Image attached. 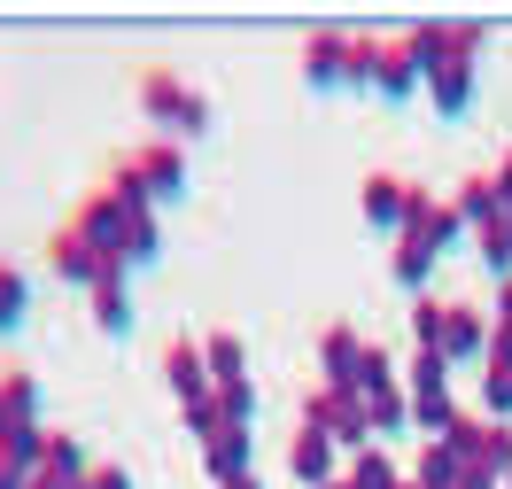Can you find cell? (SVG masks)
<instances>
[{"mask_svg":"<svg viewBox=\"0 0 512 489\" xmlns=\"http://www.w3.org/2000/svg\"><path fill=\"white\" fill-rule=\"evenodd\" d=\"M404 47H412L419 78H427V101H435L443 117H466V101H474V47H481V24L419 16L412 32H404Z\"/></svg>","mask_w":512,"mask_h":489,"instance_id":"6da1fadb","label":"cell"},{"mask_svg":"<svg viewBox=\"0 0 512 489\" xmlns=\"http://www.w3.org/2000/svg\"><path fill=\"white\" fill-rule=\"evenodd\" d=\"M450 241H458V210H450L443 195H427V187H412V210H404V233H396V257H388V272H396V288H427V272H435V257H443Z\"/></svg>","mask_w":512,"mask_h":489,"instance_id":"7a4b0ae2","label":"cell"},{"mask_svg":"<svg viewBox=\"0 0 512 489\" xmlns=\"http://www.w3.org/2000/svg\"><path fill=\"white\" fill-rule=\"evenodd\" d=\"M373 78V39L357 32H311L303 39V86L311 94H350Z\"/></svg>","mask_w":512,"mask_h":489,"instance_id":"3957f363","label":"cell"},{"mask_svg":"<svg viewBox=\"0 0 512 489\" xmlns=\"http://www.w3.org/2000/svg\"><path fill=\"white\" fill-rule=\"evenodd\" d=\"M187 427H194V443H202L210 489H218V482H233V474H249V466H256V427H233V420L218 412V396H210V404H194V412H187Z\"/></svg>","mask_w":512,"mask_h":489,"instance_id":"277c9868","label":"cell"},{"mask_svg":"<svg viewBox=\"0 0 512 489\" xmlns=\"http://www.w3.org/2000/svg\"><path fill=\"white\" fill-rule=\"evenodd\" d=\"M140 109H148L163 132H210V94L187 86L179 70H163V63L140 70Z\"/></svg>","mask_w":512,"mask_h":489,"instance_id":"5b68a950","label":"cell"},{"mask_svg":"<svg viewBox=\"0 0 512 489\" xmlns=\"http://www.w3.org/2000/svg\"><path fill=\"white\" fill-rule=\"evenodd\" d=\"M140 210H148V202H125V195H109V187H94V195L78 202V210H70V226L86 233V241H94L101 257H117L125 264V249H132V226H140ZM132 272V264H125Z\"/></svg>","mask_w":512,"mask_h":489,"instance_id":"8992f818","label":"cell"},{"mask_svg":"<svg viewBox=\"0 0 512 489\" xmlns=\"http://www.w3.org/2000/svg\"><path fill=\"white\" fill-rule=\"evenodd\" d=\"M303 427H319L326 443H342V451H373V412H365L357 389H311Z\"/></svg>","mask_w":512,"mask_h":489,"instance_id":"52a82bcc","label":"cell"},{"mask_svg":"<svg viewBox=\"0 0 512 489\" xmlns=\"http://www.w3.org/2000/svg\"><path fill=\"white\" fill-rule=\"evenodd\" d=\"M47 264H55V280H70V288H86V295H94L101 280H125V264L101 257V249H94L78 226H63L55 241H47Z\"/></svg>","mask_w":512,"mask_h":489,"instance_id":"ba28073f","label":"cell"},{"mask_svg":"<svg viewBox=\"0 0 512 489\" xmlns=\"http://www.w3.org/2000/svg\"><path fill=\"white\" fill-rule=\"evenodd\" d=\"M132 179H140L148 202H171L179 187H187V156H179L171 140H140V148H132Z\"/></svg>","mask_w":512,"mask_h":489,"instance_id":"9c48e42d","label":"cell"},{"mask_svg":"<svg viewBox=\"0 0 512 489\" xmlns=\"http://www.w3.org/2000/svg\"><path fill=\"white\" fill-rule=\"evenodd\" d=\"M381 101H412L427 78H419V63H412V47L404 39H373V78H365Z\"/></svg>","mask_w":512,"mask_h":489,"instance_id":"30bf717a","label":"cell"},{"mask_svg":"<svg viewBox=\"0 0 512 489\" xmlns=\"http://www.w3.org/2000/svg\"><path fill=\"white\" fill-rule=\"evenodd\" d=\"M365 226L373 233H404V210H412V179H396V171H365Z\"/></svg>","mask_w":512,"mask_h":489,"instance_id":"8fae6325","label":"cell"},{"mask_svg":"<svg viewBox=\"0 0 512 489\" xmlns=\"http://www.w3.org/2000/svg\"><path fill=\"white\" fill-rule=\"evenodd\" d=\"M163 381H171V396H179V404H210V396H218V381H210V365H202V342H171V350H163Z\"/></svg>","mask_w":512,"mask_h":489,"instance_id":"7c38bea8","label":"cell"},{"mask_svg":"<svg viewBox=\"0 0 512 489\" xmlns=\"http://www.w3.org/2000/svg\"><path fill=\"white\" fill-rule=\"evenodd\" d=\"M489 311H474V303H450V319H443V358L450 365H481L489 358Z\"/></svg>","mask_w":512,"mask_h":489,"instance_id":"4fadbf2b","label":"cell"},{"mask_svg":"<svg viewBox=\"0 0 512 489\" xmlns=\"http://www.w3.org/2000/svg\"><path fill=\"white\" fill-rule=\"evenodd\" d=\"M357 358H365L357 326H342V319H334V326L319 334V373H326L319 389H357Z\"/></svg>","mask_w":512,"mask_h":489,"instance_id":"5bb4252c","label":"cell"},{"mask_svg":"<svg viewBox=\"0 0 512 489\" xmlns=\"http://www.w3.org/2000/svg\"><path fill=\"white\" fill-rule=\"evenodd\" d=\"M466 474H489V482L505 489V474H512V420H481L474 427V451L458 458Z\"/></svg>","mask_w":512,"mask_h":489,"instance_id":"9a60e30c","label":"cell"},{"mask_svg":"<svg viewBox=\"0 0 512 489\" xmlns=\"http://www.w3.org/2000/svg\"><path fill=\"white\" fill-rule=\"evenodd\" d=\"M288 474L303 489H326L334 482V443H326L319 427H295V443H288Z\"/></svg>","mask_w":512,"mask_h":489,"instance_id":"2e32d148","label":"cell"},{"mask_svg":"<svg viewBox=\"0 0 512 489\" xmlns=\"http://www.w3.org/2000/svg\"><path fill=\"white\" fill-rule=\"evenodd\" d=\"M16 427H39V381L24 365L0 373V435H16Z\"/></svg>","mask_w":512,"mask_h":489,"instance_id":"e0dca14e","label":"cell"},{"mask_svg":"<svg viewBox=\"0 0 512 489\" xmlns=\"http://www.w3.org/2000/svg\"><path fill=\"white\" fill-rule=\"evenodd\" d=\"M450 210H458V226H505V202H497V187H489V171H474V179H458V195H450Z\"/></svg>","mask_w":512,"mask_h":489,"instance_id":"ac0fdd59","label":"cell"},{"mask_svg":"<svg viewBox=\"0 0 512 489\" xmlns=\"http://www.w3.org/2000/svg\"><path fill=\"white\" fill-rule=\"evenodd\" d=\"M202 365H210V381H249V342H241V334H233V326H218V334H210V342H202Z\"/></svg>","mask_w":512,"mask_h":489,"instance_id":"d6986e66","label":"cell"},{"mask_svg":"<svg viewBox=\"0 0 512 489\" xmlns=\"http://www.w3.org/2000/svg\"><path fill=\"white\" fill-rule=\"evenodd\" d=\"M86 303H94V326H101V334H132V288H125V280H101Z\"/></svg>","mask_w":512,"mask_h":489,"instance_id":"ffe728a7","label":"cell"},{"mask_svg":"<svg viewBox=\"0 0 512 489\" xmlns=\"http://www.w3.org/2000/svg\"><path fill=\"white\" fill-rule=\"evenodd\" d=\"M404 396H450V358H443V350H412V365H404Z\"/></svg>","mask_w":512,"mask_h":489,"instance_id":"44dd1931","label":"cell"},{"mask_svg":"<svg viewBox=\"0 0 512 489\" xmlns=\"http://www.w3.org/2000/svg\"><path fill=\"white\" fill-rule=\"evenodd\" d=\"M365 412H373V435H412V396H404V389L365 396Z\"/></svg>","mask_w":512,"mask_h":489,"instance_id":"7402d4cb","label":"cell"},{"mask_svg":"<svg viewBox=\"0 0 512 489\" xmlns=\"http://www.w3.org/2000/svg\"><path fill=\"white\" fill-rule=\"evenodd\" d=\"M350 489H404V474H396V458L388 451H357V466L342 474Z\"/></svg>","mask_w":512,"mask_h":489,"instance_id":"603a6c76","label":"cell"},{"mask_svg":"<svg viewBox=\"0 0 512 489\" xmlns=\"http://www.w3.org/2000/svg\"><path fill=\"white\" fill-rule=\"evenodd\" d=\"M24 303H32V288H24V272L0 257V334H16L24 326Z\"/></svg>","mask_w":512,"mask_h":489,"instance_id":"cb8c5ba5","label":"cell"},{"mask_svg":"<svg viewBox=\"0 0 512 489\" xmlns=\"http://www.w3.org/2000/svg\"><path fill=\"white\" fill-rule=\"evenodd\" d=\"M39 474H55V482H86L94 466H86V451H78L70 435H47V466H39Z\"/></svg>","mask_w":512,"mask_h":489,"instance_id":"d4e9b609","label":"cell"},{"mask_svg":"<svg viewBox=\"0 0 512 489\" xmlns=\"http://www.w3.org/2000/svg\"><path fill=\"white\" fill-rule=\"evenodd\" d=\"M396 389V358H388L381 342H365V358H357V396H381Z\"/></svg>","mask_w":512,"mask_h":489,"instance_id":"484cf974","label":"cell"},{"mask_svg":"<svg viewBox=\"0 0 512 489\" xmlns=\"http://www.w3.org/2000/svg\"><path fill=\"white\" fill-rule=\"evenodd\" d=\"M450 420H458V404H450V396H412V427L427 435V443H443Z\"/></svg>","mask_w":512,"mask_h":489,"instance_id":"4316f807","label":"cell"},{"mask_svg":"<svg viewBox=\"0 0 512 489\" xmlns=\"http://www.w3.org/2000/svg\"><path fill=\"white\" fill-rule=\"evenodd\" d=\"M412 482H419V489H458V458H450L443 443H427V451H419V466H412Z\"/></svg>","mask_w":512,"mask_h":489,"instance_id":"83f0119b","label":"cell"},{"mask_svg":"<svg viewBox=\"0 0 512 489\" xmlns=\"http://www.w3.org/2000/svg\"><path fill=\"white\" fill-rule=\"evenodd\" d=\"M443 319H450V303H435V295L412 303V342L419 350H443Z\"/></svg>","mask_w":512,"mask_h":489,"instance_id":"f1b7e54d","label":"cell"},{"mask_svg":"<svg viewBox=\"0 0 512 489\" xmlns=\"http://www.w3.org/2000/svg\"><path fill=\"white\" fill-rule=\"evenodd\" d=\"M0 451L16 458L24 474H39V466H47V427H16V435H0Z\"/></svg>","mask_w":512,"mask_h":489,"instance_id":"f546056e","label":"cell"},{"mask_svg":"<svg viewBox=\"0 0 512 489\" xmlns=\"http://www.w3.org/2000/svg\"><path fill=\"white\" fill-rule=\"evenodd\" d=\"M218 412L233 427H256V389H249V381H225V389H218Z\"/></svg>","mask_w":512,"mask_h":489,"instance_id":"4dcf8cb0","label":"cell"},{"mask_svg":"<svg viewBox=\"0 0 512 489\" xmlns=\"http://www.w3.org/2000/svg\"><path fill=\"white\" fill-rule=\"evenodd\" d=\"M86 489H140V482H132L125 466H94V474H86Z\"/></svg>","mask_w":512,"mask_h":489,"instance_id":"1f68e13d","label":"cell"},{"mask_svg":"<svg viewBox=\"0 0 512 489\" xmlns=\"http://www.w3.org/2000/svg\"><path fill=\"white\" fill-rule=\"evenodd\" d=\"M489 187H497V202H505V218H512V156L497 163V171H489Z\"/></svg>","mask_w":512,"mask_h":489,"instance_id":"d6a6232c","label":"cell"},{"mask_svg":"<svg viewBox=\"0 0 512 489\" xmlns=\"http://www.w3.org/2000/svg\"><path fill=\"white\" fill-rule=\"evenodd\" d=\"M489 326H505V334H512V280H497V311H489Z\"/></svg>","mask_w":512,"mask_h":489,"instance_id":"836d02e7","label":"cell"},{"mask_svg":"<svg viewBox=\"0 0 512 489\" xmlns=\"http://www.w3.org/2000/svg\"><path fill=\"white\" fill-rule=\"evenodd\" d=\"M218 489H264V482H256V474H233V482H218Z\"/></svg>","mask_w":512,"mask_h":489,"instance_id":"e575fe53","label":"cell"},{"mask_svg":"<svg viewBox=\"0 0 512 489\" xmlns=\"http://www.w3.org/2000/svg\"><path fill=\"white\" fill-rule=\"evenodd\" d=\"M39 489H86V482H55V474H39Z\"/></svg>","mask_w":512,"mask_h":489,"instance_id":"d590c367","label":"cell"},{"mask_svg":"<svg viewBox=\"0 0 512 489\" xmlns=\"http://www.w3.org/2000/svg\"><path fill=\"white\" fill-rule=\"evenodd\" d=\"M326 489H350V482H326Z\"/></svg>","mask_w":512,"mask_h":489,"instance_id":"8d00e7d4","label":"cell"},{"mask_svg":"<svg viewBox=\"0 0 512 489\" xmlns=\"http://www.w3.org/2000/svg\"><path fill=\"white\" fill-rule=\"evenodd\" d=\"M505 489H512V474H505Z\"/></svg>","mask_w":512,"mask_h":489,"instance_id":"74e56055","label":"cell"},{"mask_svg":"<svg viewBox=\"0 0 512 489\" xmlns=\"http://www.w3.org/2000/svg\"><path fill=\"white\" fill-rule=\"evenodd\" d=\"M505 226H512V218H505Z\"/></svg>","mask_w":512,"mask_h":489,"instance_id":"f35d334b","label":"cell"}]
</instances>
